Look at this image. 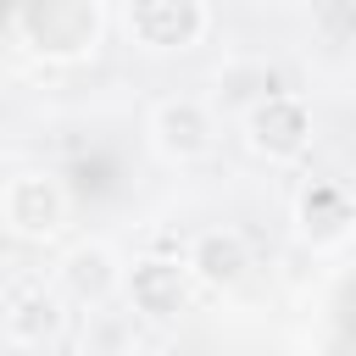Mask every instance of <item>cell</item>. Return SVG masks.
Returning <instances> with one entry per match:
<instances>
[{"label": "cell", "instance_id": "cell-9", "mask_svg": "<svg viewBox=\"0 0 356 356\" xmlns=\"http://www.w3.org/2000/svg\"><path fill=\"white\" fill-rule=\"evenodd\" d=\"M350 222H356V206H350V195H345L334 178H312V184L300 189V200H295V234H300L312 250L339 245V239L350 234Z\"/></svg>", "mask_w": 356, "mask_h": 356}, {"label": "cell", "instance_id": "cell-10", "mask_svg": "<svg viewBox=\"0 0 356 356\" xmlns=\"http://www.w3.org/2000/svg\"><path fill=\"white\" fill-rule=\"evenodd\" d=\"M189 278H200L206 289H234L245 273H250V245L239 228H200L189 239V256H184Z\"/></svg>", "mask_w": 356, "mask_h": 356}, {"label": "cell", "instance_id": "cell-2", "mask_svg": "<svg viewBox=\"0 0 356 356\" xmlns=\"http://www.w3.org/2000/svg\"><path fill=\"white\" fill-rule=\"evenodd\" d=\"M67 222V189L50 178V172H17L0 195V228H11L17 239L28 245H44L56 239Z\"/></svg>", "mask_w": 356, "mask_h": 356}, {"label": "cell", "instance_id": "cell-3", "mask_svg": "<svg viewBox=\"0 0 356 356\" xmlns=\"http://www.w3.org/2000/svg\"><path fill=\"white\" fill-rule=\"evenodd\" d=\"M122 28L145 50H189V44L206 39L211 11L200 0H128L122 6Z\"/></svg>", "mask_w": 356, "mask_h": 356}, {"label": "cell", "instance_id": "cell-4", "mask_svg": "<svg viewBox=\"0 0 356 356\" xmlns=\"http://www.w3.org/2000/svg\"><path fill=\"white\" fill-rule=\"evenodd\" d=\"M245 139H250V150L256 156H267V161H295V156H306V145H312V106L300 100V95H267L250 117H245Z\"/></svg>", "mask_w": 356, "mask_h": 356}, {"label": "cell", "instance_id": "cell-8", "mask_svg": "<svg viewBox=\"0 0 356 356\" xmlns=\"http://www.w3.org/2000/svg\"><path fill=\"white\" fill-rule=\"evenodd\" d=\"M122 289H128V306L145 323H172L189 306V267H178L172 256H139L128 267Z\"/></svg>", "mask_w": 356, "mask_h": 356}, {"label": "cell", "instance_id": "cell-1", "mask_svg": "<svg viewBox=\"0 0 356 356\" xmlns=\"http://www.w3.org/2000/svg\"><path fill=\"white\" fill-rule=\"evenodd\" d=\"M17 39L44 61H83L106 33L100 0H28L11 11Z\"/></svg>", "mask_w": 356, "mask_h": 356}, {"label": "cell", "instance_id": "cell-5", "mask_svg": "<svg viewBox=\"0 0 356 356\" xmlns=\"http://www.w3.org/2000/svg\"><path fill=\"white\" fill-rule=\"evenodd\" d=\"M217 139V122H211V106L195 100V95H172V100H156L150 106V145L156 156L167 161H200Z\"/></svg>", "mask_w": 356, "mask_h": 356}, {"label": "cell", "instance_id": "cell-6", "mask_svg": "<svg viewBox=\"0 0 356 356\" xmlns=\"http://www.w3.org/2000/svg\"><path fill=\"white\" fill-rule=\"evenodd\" d=\"M0 328H6L11 345H50V339H61V328H67V300H61V289H50V284H39V278H22V284L6 289V300H0Z\"/></svg>", "mask_w": 356, "mask_h": 356}, {"label": "cell", "instance_id": "cell-7", "mask_svg": "<svg viewBox=\"0 0 356 356\" xmlns=\"http://www.w3.org/2000/svg\"><path fill=\"white\" fill-rule=\"evenodd\" d=\"M122 267H117V250L111 245H100V239H83V245H72L67 256H61V267H56V289H61V300H78V306H89V312H100L117 289H122Z\"/></svg>", "mask_w": 356, "mask_h": 356}, {"label": "cell", "instance_id": "cell-11", "mask_svg": "<svg viewBox=\"0 0 356 356\" xmlns=\"http://www.w3.org/2000/svg\"><path fill=\"white\" fill-rule=\"evenodd\" d=\"M267 95H278V89H273V72L256 67V61H228V67L217 72V100H222V106H245V117H250Z\"/></svg>", "mask_w": 356, "mask_h": 356}, {"label": "cell", "instance_id": "cell-12", "mask_svg": "<svg viewBox=\"0 0 356 356\" xmlns=\"http://www.w3.org/2000/svg\"><path fill=\"white\" fill-rule=\"evenodd\" d=\"M122 334H128V323H122V317L89 312V328H83V350H89V356H122Z\"/></svg>", "mask_w": 356, "mask_h": 356}]
</instances>
